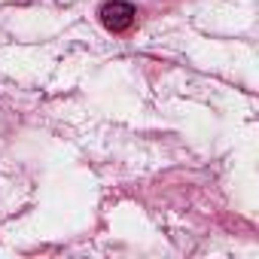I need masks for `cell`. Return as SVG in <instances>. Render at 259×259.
Masks as SVG:
<instances>
[{
	"mask_svg": "<svg viewBox=\"0 0 259 259\" xmlns=\"http://www.w3.org/2000/svg\"><path fill=\"white\" fill-rule=\"evenodd\" d=\"M101 22L107 31L119 34V31H128L135 25V7L125 4V0H113V4H104L101 7Z\"/></svg>",
	"mask_w": 259,
	"mask_h": 259,
	"instance_id": "cell-1",
	"label": "cell"
}]
</instances>
